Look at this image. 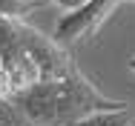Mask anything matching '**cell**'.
I'll return each mask as SVG.
<instances>
[{"mask_svg": "<svg viewBox=\"0 0 135 126\" xmlns=\"http://www.w3.org/2000/svg\"><path fill=\"white\" fill-rule=\"evenodd\" d=\"M43 0H0V14L6 17H26L29 12H35V6Z\"/></svg>", "mask_w": 135, "mask_h": 126, "instance_id": "5b68a950", "label": "cell"}, {"mask_svg": "<svg viewBox=\"0 0 135 126\" xmlns=\"http://www.w3.org/2000/svg\"><path fill=\"white\" fill-rule=\"evenodd\" d=\"M43 3H55V6H60V9H75L81 0H43Z\"/></svg>", "mask_w": 135, "mask_h": 126, "instance_id": "52a82bcc", "label": "cell"}, {"mask_svg": "<svg viewBox=\"0 0 135 126\" xmlns=\"http://www.w3.org/2000/svg\"><path fill=\"white\" fill-rule=\"evenodd\" d=\"M121 0H81L75 9H66L69 14H63L52 32V40L60 46H78L86 43L89 37H95L101 32V26L109 20V14L118 9Z\"/></svg>", "mask_w": 135, "mask_h": 126, "instance_id": "3957f363", "label": "cell"}, {"mask_svg": "<svg viewBox=\"0 0 135 126\" xmlns=\"http://www.w3.org/2000/svg\"><path fill=\"white\" fill-rule=\"evenodd\" d=\"M72 126H135V109L129 106H118V109H101L81 118Z\"/></svg>", "mask_w": 135, "mask_h": 126, "instance_id": "277c9868", "label": "cell"}, {"mask_svg": "<svg viewBox=\"0 0 135 126\" xmlns=\"http://www.w3.org/2000/svg\"><path fill=\"white\" fill-rule=\"evenodd\" d=\"M0 126H32V123L23 118V112L12 100H3L0 98Z\"/></svg>", "mask_w": 135, "mask_h": 126, "instance_id": "8992f818", "label": "cell"}, {"mask_svg": "<svg viewBox=\"0 0 135 126\" xmlns=\"http://www.w3.org/2000/svg\"><path fill=\"white\" fill-rule=\"evenodd\" d=\"M12 103L23 112V118L32 126H72L92 112L127 106L124 100H115L98 92L95 83H89L81 72L35 80L32 86L15 92Z\"/></svg>", "mask_w": 135, "mask_h": 126, "instance_id": "6da1fadb", "label": "cell"}, {"mask_svg": "<svg viewBox=\"0 0 135 126\" xmlns=\"http://www.w3.org/2000/svg\"><path fill=\"white\" fill-rule=\"evenodd\" d=\"M127 66H129V72H132V75H135V57H132V60H129V63H127Z\"/></svg>", "mask_w": 135, "mask_h": 126, "instance_id": "ba28073f", "label": "cell"}, {"mask_svg": "<svg viewBox=\"0 0 135 126\" xmlns=\"http://www.w3.org/2000/svg\"><path fill=\"white\" fill-rule=\"evenodd\" d=\"M0 66L9 72L15 92L32 86L35 80L81 72L66 46L46 37L40 29L29 26L23 17L6 14H0Z\"/></svg>", "mask_w": 135, "mask_h": 126, "instance_id": "7a4b0ae2", "label": "cell"}]
</instances>
